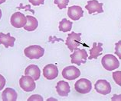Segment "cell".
<instances>
[{
  "label": "cell",
  "mask_w": 121,
  "mask_h": 101,
  "mask_svg": "<svg viewBox=\"0 0 121 101\" xmlns=\"http://www.w3.org/2000/svg\"><path fill=\"white\" fill-rule=\"evenodd\" d=\"M15 41V38L14 37H12L10 33L4 34L1 32L0 33V44L4 45L6 49L9 47L14 46V43Z\"/></svg>",
  "instance_id": "9a60e30c"
},
{
  "label": "cell",
  "mask_w": 121,
  "mask_h": 101,
  "mask_svg": "<svg viewBox=\"0 0 121 101\" xmlns=\"http://www.w3.org/2000/svg\"><path fill=\"white\" fill-rule=\"evenodd\" d=\"M94 88L97 93L103 95H107L111 92V85L107 80H98L94 84Z\"/></svg>",
  "instance_id": "9c48e42d"
},
{
  "label": "cell",
  "mask_w": 121,
  "mask_h": 101,
  "mask_svg": "<svg viewBox=\"0 0 121 101\" xmlns=\"http://www.w3.org/2000/svg\"><path fill=\"white\" fill-rule=\"evenodd\" d=\"M54 3L58 5L59 9L66 8L69 3V0H54Z\"/></svg>",
  "instance_id": "ffe728a7"
},
{
  "label": "cell",
  "mask_w": 121,
  "mask_h": 101,
  "mask_svg": "<svg viewBox=\"0 0 121 101\" xmlns=\"http://www.w3.org/2000/svg\"><path fill=\"white\" fill-rule=\"evenodd\" d=\"M44 99H43V97H41V95H39V94H34V95H32V96H31L28 99V101H35V100H40V101H41V100H43Z\"/></svg>",
  "instance_id": "603a6c76"
},
{
  "label": "cell",
  "mask_w": 121,
  "mask_h": 101,
  "mask_svg": "<svg viewBox=\"0 0 121 101\" xmlns=\"http://www.w3.org/2000/svg\"><path fill=\"white\" fill-rule=\"evenodd\" d=\"M112 76L113 79L116 82V84H117L119 86L121 87V71H117L113 72Z\"/></svg>",
  "instance_id": "44dd1931"
},
{
  "label": "cell",
  "mask_w": 121,
  "mask_h": 101,
  "mask_svg": "<svg viewBox=\"0 0 121 101\" xmlns=\"http://www.w3.org/2000/svg\"><path fill=\"white\" fill-rule=\"evenodd\" d=\"M25 75L31 76L35 81L39 80L41 76V70L39 67L36 65H30L25 68Z\"/></svg>",
  "instance_id": "5bb4252c"
},
{
  "label": "cell",
  "mask_w": 121,
  "mask_h": 101,
  "mask_svg": "<svg viewBox=\"0 0 121 101\" xmlns=\"http://www.w3.org/2000/svg\"><path fill=\"white\" fill-rule=\"evenodd\" d=\"M111 100H121V94H120V95L114 94L112 98H111Z\"/></svg>",
  "instance_id": "484cf974"
},
{
  "label": "cell",
  "mask_w": 121,
  "mask_h": 101,
  "mask_svg": "<svg viewBox=\"0 0 121 101\" xmlns=\"http://www.w3.org/2000/svg\"><path fill=\"white\" fill-rule=\"evenodd\" d=\"M2 10L0 9V19H1V18H2Z\"/></svg>",
  "instance_id": "83f0119b"
},
{
  "label": "cell",
  "mask_w": 121,
  "mask_h": 101,
  "mask_svg": "<svg viewBox=\"0 0 121 101\" xmlns=\"http://www.w3.org/2000/svg\"><path fill=\"white\" fill-rule=\"evenodd\" d=\"M74 89L77 92L82 94H88L91 91L92 84L88 79H86V78H81V79H79L75 83Z\"/></svg>",
  "instance_id": "5b68a950"
},
{
  "label": "cell",
  "mask_w": 121,
  "mask_h": 101,
  "mask_svg": "<svg viewBox=\"0 0 121 101\" xmlns=\"http://www.w3.org/2000/svg\"><path fill=\"white\" fill-rule=\"evenodd\" d=\"M88 58V55L87 51L84 49H77L71 55V63H74L78 65H80L81 64H84L87 62V59Z\"/></svg>",
  "instance_id": "277c9868"
},
{
  "label": "cell",
  "mask_w": 121,
  "mask_h": 101,
  "mask_svg": "<svg viewBox=\"0 0 121 101\" xmlns=\"http://www.w3.org/2000/svg\"><path fill=\"white\" fill-rule=\"evenodd\" d=\"M5 84H6L5 78L3 77L2 75H0V90H2L3 88H4Z\"/></svg>",
  "instance_id": "d4e9b609"
},
{
  "label": "cell",
  "mask_w": 121,
  "mask_h": 101,
  "mask_svg": "<svg viewBox=\"0 0 121 101\" xmlns=\"http://www.w3.org/2000/svg\"><path fill=\"white\" fill-rule=\"evenodd\" d=\"M43 75L48 80H53L58 77V68L54 64H48L43 68Z\"/></svg>",
  "instance_id": "30bf717a"
},
{
  "label": "cell",
  "mask_w": 121,
  "mask_h": 101,
  "mask_svg": "<svg viewBox=\"0 0 121 101\" xmlns=\"http://www.w3.org/2000/svg\"><path fill=\"white\" fill-rule=\"evenodd\" d=\"M103 3H100L97 0H89L87 5L85 6V8L88 11V13L91 15L94 14V12L103 13Z\"/></svg>",
  "instance_id": "8fae6325"
},
{
  "label": "cell",
  "mask_w": 121,
  "mask_h": 101,
  "mask_svg": "<svg viewBox=\"0 0 121 101\" xmlns=\"http://www.w3.org/2000/svg\"><path fill=\"white\" fill-rule=\"evenodd\" d=\"M25 56L30 59H39L44 54V49L39 45H32L24 49Z\"/></svg>",
  "instance_id": "6da1fadb"
},
{
  "label": "cell",
  "mask_w": 121,
  "mask_h": 101,
  "mask_svg": "<svg viewBox=\"0 0 121 101\" xmlns=\"http://www.w3.org/2000/svg\"><path fill=\"white\" fill-rule=\"evenodd\" d=\"M11 24L15 28H22L27 23V18L21 12H15L10 18Z\"/></svg>",
  "instance_id": "ba28073f"
},
{
  "label": "cell",
  "mask_w": 121,
  "mask_h": 101,
  "mask_svg": "<svg viewBox=\"0 0 121 101\" xmlns=\"http://www.w3.org/2000/svg\"><path fill=\"white\" fill-rule=\"evenodd\" d=\"M2 97L4 101H15L17 100L18 94L14 89L6 87L2 94Z\"/></svg>",
  "instance_id": "e0dca14e"
},
{
  "label": "cell",
  "mask_w": 121,
  "mask_h": 101,
  "mask_svg": "<svg viewBox=\"0 0 121 101\" xmlns=\"http://www.w3.org/2000/svg\"><path fill=\"white\" fill-rule=\"evenodd\" d=\"M6 0H0V4H2V3L5 2Z\"/></svg>",
  "instance_id": "4316f807"
},
{
  "label": "cell",
  "mask_w": 121,
  "mask_h": 101,
  "mask_svg": "<svg viewBox=\"0 0 121 101\" xmlns=\"http://www.w3.org/2000/svg\"><path fill=\"white\" fill-rule=\"evenodd\" d=\"M103 43H96L94 42L93 43V46L92 49H91L90 51V56L87 58L90 60L91 59H97L99 56L102 54V51H103Z\"/></svg>",
  "instance_id": "2e32d148"
},
{
  "label": "cell",
  "mask_w": 121,
  "mask_h": 101,
  "mask_svg": "<svg viewBox=\"0 0 121 101\" xmlns=\"http://www.w3.org/2000/svg\"><path fill=\"white\" fill-rule=\"evenodd\" d=\"M115 54L121 59V40H119L115 44Z\"/></svg>",
  "instance_id": "7402d4cb"
},
{
  "label": "cell",
  "mask_w": 121,
  "mask_h": 101,
  "mask_svg": "<svg viewBox=\"0 0 121 101\" xmlns=\"http://www.w3.org/2000/svg\"><path fill=\"white\" fill-rule=\"evenodd\" d=\"M81 33L77 34L75 32H72L68 35L65 44L71 52H73L74 50L78 49V46L80 45V42L81 40Z\"/></svg>",
  "instance_id": "3957f363"
},
{
  "label": "cell",
  "mask_w": 121,
  "mask_h": 101,
  "mask_svg": "<svg viewBox=\"0 0 121 101\" xmlns=\"http://www.w3.org/2000/svg\"><path fill=\"white\" fill-rule=\"evenodd\" d=\"M28 22L24 26V29L28 31H33L36 30V28L39 26V21L35 18L33 16L28 15L26 16Z\"/></svg>",
  "instance_id": "ac0fdd59"
},
{
  "label": "cell",
  "mask_w": 121,
  "mask_h": 101,
  "mask_svg": "<svg viewBox=\"0 0 121 101\" xmlns=\"http://www.w3.org/2000/svg\"><path fill=\"white\" fill-rule=\"evenodd\" d=\"M68 17L73 21H78L84 16V11L79 5H73L68 9Z\"/></svg>",
  "instance_id": "7c38bea8"
},
{
  "label": "cell",
  "mask_w": 121,
  "mask_h": 101,
  "mask_svg": "<svg viewBox=\"0 0 121 101\" xmlns=\"http://www.w3.org/2000/svg\"><path fill=\"white\" fill-rule=\"evenodd\" d=\"M55 88H56L57 92H58V94L60 97H68L70 91H71L69 84L65 81H58V83H57Z\"/></svg>",
  "instance_id": "4fadbf2b"
},
{
  "label": "cell",
  "mask_w": 121,
  "mask_h": 101,
  "mask_svg": "<svg viewBox=\"0 0 121 101\" xmlns=\"http://www.w3.org/2000/svg\"><path fill=\"white\" fill-rule=\"evenodd\" d=\"M81 75V71L75 66L70 65L65 67L62 71V76L65 79L72 81L77 79Z\"/></svg>",
  "instance_id": "52a82bcc"
},
{
  "label": "cell",
  "mask_w": 121,
  "mask_h": 101,
  "mask_svg": "<svg viewBox=\"0 0 121 101\" xmlns=\"http://www.w3.org/2000/svg\"><path fill=\"white\" fill-rule=\"evenodd\" d=\"M72 25L73 24L71 21L67 20L66 18H64L60 21L58 29L60 31H62V32H68V31L71 30Z\"/></svg>",
  "instance_id": "d6986e66"
},
{
  "label": "cell",
  "mask_w": 121,
  "mask_h": 101,
  "mask_svg": "<svg viewBox=\"0 0 121 101\" xmlns=\"http://www.w3.org/2000/svg\"><path fill=\"white\" fill-rule=\"evenodd\" d=\"M19 85L22 89L25 92H31L36 87L35 80L31 76H28V75L21 77L19 80Z\"/></svg>",
  "instance_id": "8992f818"
},
{
  "label": "cell",
  "mask_w": 121,
  "mask_h": 101,
  "mask_svg": "<svg viewBox=\"0 0 121 101\" xmlns=\"http://www.w3.org/2000/svg\"><path fill=\"white\" fill-rule=\"evenodd\" d=\"M28 2L34 6H39L40 5H43L44 0H28Z\"/></svg>",
  "instance_id": "cb8c5ba5"
},
{
  "label": "cell",
  "mask_w": 121,
  "mask_h": 101,
  "mask_svg": "<svg viewBox=\"0 0 121 101\" xmlns=\"http://www.w3.org/2000/svg\"><path fill=\"white\" fill-rule=\"evenodd\" d=\"M103 67L107 71H113L120 67V62L115 56L111 54L105 55L101 59Z\"/></svg>",
  "instance_id": "7a4b0ae2"
}]
</instances>
